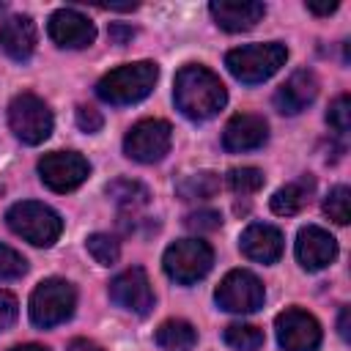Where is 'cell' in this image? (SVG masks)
Masks as SVG:
<instances>
[{"instance_id": "obj_21", "label": "cell", "mask_w": 351, "mask_h": 351, "mask_svg": "<svg viewBox=\"0 0 351 351\" xmlns=\"http://www.w3.org/2000/svg\"><path fill=\"white\" fill-rule=\"evenodd\" d=\"M197 343V332L184 318H170L156 329V346L159 351H192Z\"/></svg>"}, {"instance_id": "obj_23", "label": "cell", "mask_w": 351, "mask_h": 351, "mask_svg": "<svg viewBox=\"0 0 351 351\" xmlns=\"http://www.w3.org/2000/svg\"><path fill=\"white\" fill-rule=\"evenodd\" d=\"M104 192L121 206V208H140L148 203V189L140 181L132 178H115L104 186Z\"/></svg>"}, {"instance_id": "obj_2", "label": "cell", "mask_w": 351, "mask_h": 351, "mask_svg": "<svg viewBox=\"0 0 351 351\" xmlns=\"http://www.w3.org/2000/svg\"><path fill=\"white\" fill-rule=\"evenodd\" d=\"M159 69L151 60H137V63H123L112 71H107L96 82V96L112 107H126L143 101L154 85H156Z\"/></svg>"}, {"instance_id": "obj_29", "label": "cell", "mask_w": 351, "mask_h": 351, "mask_svg": "<svg viewBox=\"0 0 351 351\" xmlns=\"http://www.w3.org/2000/svg\"><path fill=\"white\" fill-rule=\"evenodd\" d=\"M25 271H27V261H25L16 250L0 244V282L16 280V277H22Z\"/></svg>"}, {"instance_id": "obj_22", "label": "cell", "mask_w": 351, "mask_h": 351, "mask_svg": "<svg viewBox=\"0 0 351 351\" xmlns=\"http://www.w3.org/2000/svg\"><path fill=\"white\" fill-rule=\"evenodd\" d=\"M222 181L217 173L211 170H200V173H189L184 176L178 184H176V192L181 200H206V197H214L219 192Z\"/></svg>"}, {"instance_id": "obj_25", "label": "cell", "mask_w": 351, "mask_h": 351, "mask_svg": "<svg viewBox=\"0 0 351 351\" xmlns=\"http://www.w3.org/2000/svg\"><path fill=\"white\" fill-rule=\"evenodd\" d=\"M324 214L337 222V225H348L351 219V192L346 184H337L329 189V195L324 197Z\"/></svg>"}, {"instance_id": "obj_16", "label": "cell", "mask_w": 351, "mask_h": 351, "mask_svg": "<svg viewBox=\"0 0 351 351\" xmlns=\"http://www.w3.org/2000/svg\"><path fill=\"white\" fill-rule=\"evenodd\" d=\"M318 96V80L313 71L307 69H299L293 71L274 93V107L282 112V115H296L302 112L304 107H310Z\"/></svg>"}, {"instance_id": "obj_8", "label": "cell", "mask_w": 351, "mask_h": 351, "mask_svg": "<svg viewBox=\"0 0 351 351\" xmlns=\"http://www.w3.org/2000/svg\"><path fill=\"white\" fill-rule=\"evenodd\" d=\"M170 143H173V129L167 121L162 118H145V121H137L126 137H123V154L134 162H143V165H154L159 159H165V154L170 151Z\"/></svg>"}, {"instance_id": "obj_6", "label": "cell", "mask_w": 351, "mask_h": 351, "mask_svg": "<svg viewBox=\"0 0 351 351\" xmlns=\"http://www.w3.org/2000/svg\"><path fill=\"white\" fill-rule=\"evenodd\" d=\"M162 266H165V274L178 285H192L211 271L214 250L203 239H181L165 250Z\"/></svg>"}, {"instance_id": "obj_10", "label": "cell", "mask_w": 351, "mask_h": 351, "mask_svg": "<svg viewBox=\"0 0 351 351\" xmlns=\"http://www.w3.org/2000/svg\"><path fill=\"white\" fill-rule=\"evenodd\" d=\"M90 176V165L77 151H52L38 159V178L52 192H71Z\"/></svg>"}, {"instance_id": "obj_17", "label": "cell", "mask_w": 351, "mask_h": 351, "mask_svg": "<svg viewBox=\"0 0 351 351\" xmlns=\"http://www.w3.org/2000/svg\"><path fill=\"white\" fill-rule=\"evenodd\" d=\"M214 22L228 30V33H241V30H250L255 27L263 14H266V5L263 3H255V0H214L208 5Z\"/></svg>"}, {"instance_id": "obj_28", "label": "cell", "mask_w": 351, "mask_h": 351, "mask_svg": "<svg viewBox=\"0 0 351 351\" xmlns=\"http://www.w3.org/2000/svg\"><path fill=\"white\" fill-rule=\"evenodd\" d=\"M326 123H329L337 134H346V132H348V126H351V99H348V93H340V96L329 104Z\"/></svg>"}, {"instance_id": "obj_37", "label": "cell", "mask_w": 351, "mask_h": 351, "mask_svg": "<svg viewBox=\"0 0 351 351\" xmlns=\"http://www.w3.org/2000/svg\"><path fill=\"white\" fill-rule=\"evenodd\" d=\"M11 351H49V348L38 346V343H25V346H14Z\"/></svg>"}, {"instance_id": "obj_36", "label": "cell", "mask_w": 351, "mask_h": 351, "mask_svg": "<svg viewBox=\"0 0 351 351\" xmlns=\"http://www.w3.org/2000/svg\"><path fill=\"white\" fill-rule=\"evenodd\" d=\"M337 332L343 340H348V307L340 310V318H337Z\"/></svg>"}, {"instance_id": "obj_34", "label": "cell", "mask_w": 351, "mask_h": 351, "mask_svg": "<svg viewBox=\"0 0 351 351\" xmlns=\"http://www.w3.org/2000/svg\"><path fill=\"white\" fill-rule=\"evenodd\" d=\"M307 11L315 14V16H329L332 11H337V0H332V3H307Z\"/></svg>"}, {"instance_id": "obj_31", "label": "cell", "mask_w": 351, "mask_h": 351, "mask_svg": "<svg viewBox=\"0 0 351 351\" xmlns=\"http://www.w3.org/2000/svg\"><path fill=\"white\" fill-rule=\"evenodd\" d=\"M74 118H77V126H80V132H88V134H93V132H99V129L104 126V118H101V112H99L96 107H90V104H80Z\"/></svg>"}, {"instance_id": "obj_27", "label": "cell", "mask_w": 351, "mask_h": 351, "mask_svg": "<svg viewBox=\"0 0 351 351\" xmlns=\"http://www.w3.org/2000/svg\"><path fill=\"white\" fill-rule=\"evenodd\" d=\"M228 186L236 195H252L263 186V173L258 167H233L228 173Z\"/></svg>"}, {"instance_id": "obj_19", "label": "cell", "mask_w": 351, "mask_h": 351, "mask_svg": "<svg viewBox=\"0 0 351 351\" xmlns=\"http://www.w3.org/2000/svg\"><path fill=\"white\" fill-rule=\"evenodd\" d=\"M239 247H241V252H244L250 261H258V263H277L280 255H282V233H280L274 225L252 222V225L241 233Z\"/></svg>"}, {"instance_id": "obj_4", "label": "cell", "mask_w": 351, "mask_h": 351, "mask_svg": "<svg viewBox=\"0 0 351 351\" xmlns=\"http://www.w3.org/2000/svg\"><path fill=\"white\" fill-rule=\"evenodd\" d=\"M8 228L30 241L33 247H52L63 233V219L55 208L38 203V200H22L14 203L5 214Z\"/></svg>"}, {"instance_id": "obj_14", "label": "cell", "mask_w": 351, "mask_h": 351, "mask_svg": "<svg viewBox=\"0 0 351 351\" xmlns=\"http://www.w3.org/2000/svg\"><path fill=\"white\" fill-rule=\"evenodd\" d=\"M337 258V241L318 225H307L296 236V261L307 271H321Z\"/></svg>"}, {"instance_id": "obj_15", "label": "cell", "mask_w": 351, "mask_h": 351, "mask_svg": "<svg viewBox=\"0 0 351 351\" xmlns=\"http://www.w3.org/2000/svg\"><path fill=\"white\" fill-rule=\"evenodd\" d=\"M269 140V123L255 115V112H239L225 123L222 132V145L230 154H244L255 151Z\"/></svg>"}, {"instance_id": "obj_32", "label": "cell", "mask_w": 351, "mask_h": 351, "mask_svg": "<svg viewBox=\"0 0 351 351\" xmlns=\"http://www.w3.org/2000/svg\"><path fill=\"white\" fill-rule=\"evenodd\" d=\"M19 315V302L14 293L8 291H0V332H5Z\"/></svg>"}, {"instance_id": "obj_12", "label": "cell", "mask_w": 351, "mask_h": 351, "mask_svg": "<svg viewBox=\"0 0 351 351\" xmlns=\"http://www.w3.org/2000/svg\"><path fill=\"white\" fill-rule=\"evenodd\" d=\"M274 329H277V343L282 351H318L321 337H324L321 324L299 307L282 310L274 321Z\"/></svg>"}, {"instance_id": "obj_13", "label": "cell", "mask_w": 351, "mask_h": 351, "mask_svg": "<svg viewBox=\"0 0 351 351\" xmlns=\"http://www.w3.org/2000/svg\"><path fill=\"white\" fill-rule=\"evenodd\" d=\"M47 33L63 49H85L96 38L93 22L77 8H58L47 22Z\"/></svg>"}, {"instance_id": "obj_24", "label": "cell", "mask_w": 351, "mask_h": 351, "mask_svg": "<svg viewBox=\"0 0 351 351\" xmlns=\"http://www.w3.org/2000/svg\"><path fill=\"white\" fill-rule=\"evenodd\" d=\"M222 340L236 351H258L266 337H263V329H258L252 324H230V326H225Z\"/></svg>"}, {"instance_id": "obj_9", "label": "cell", "mask_w": 351, "mask_h": 351, "mask_svg": "<svg viewBox=\"0 0 351 351\" xmlns=\"http://www.w3.org/2000/svg\"><path fill=\"white\" fill-rule=\"evenodd\" d=\"M214 302L222 310H228V313H255L266 302V288H263V282L252 271L233 269L217 285Z\"/></svg>"}, {"instance_id": "obj_33", "label": "cell", "mask_w": 351, "mask_h": 351, "mask_svg": "<svg viewBox=\"0 0 351 351\" xmlns=\"http://www.w3.org/2000/svg\"><path fill=\"white\" fill-rule=\"evenodd\" d=\"M134 38V30L129 25H110V41L118 47H126Z\"/></svg>"}, {"instance_id": "obj_3", "label": "cell", "mask_w": 351, "mask_h": 351, "mask_svg": "<svg viewBox=\"0 0 351 351\" xmlns=\"http://www.w3.org/2000/svg\"><path fill=\"white\" fill-rule=\"evenodd\" d=\"M288 60V49L280 41H266V44H244L236 47L225 55L228 71L244 82V85H258L274 77Z\"/></svg>"}, {"instance_id": "obj_26", "label": "cell", "mask_w": 351, "mask_h": 351, "mask_svg": "<svg viewBox=\"0 0 351 351\" xmlns=\"http://www.w3.org/2000/svg\"><path fill=\"white\" fill-rule=\"evenodd\" d=\"M85 247L90 252V258L101 266H112L121 258V244L110 236V233H90L85 239Z\"/></svg>"}, {"instance_id": "obj_20", "label": "cell", "mask_w": 351, "mask_h": 351, "mask_svg": "<svg viewBox=\"0 0 351 351\" xmlns=\"http://www.w3.org/2000/svg\"><path fill=\"white\" fill-rule=\"evenodd\" d=\"M313 186H315V184H313V178H307V176H302V178H296V181L280 186V189L271 195V200H269L271 211L280 214V217H293V214H299V211L310 203Z\"/></svg>"}, {"instance_id": "obj_1", "label": "cell", "mask_w": 351, "mask_h": 351, "mask_svg": "<svg viewBox=\"0 0 351 351\" xmlns=\"http://www.w3.org/2000/svg\"><path fill=\"white\" fill-rule=\"evenodd\" d=\"M173 101L181 110V115H186L189 121H208L225 107L228 90L214 71H208L206 66L189 63L176 74Z\"/></svg>"}, {"instance_id": "obj_38", "label": "cell", "mask_w": 351, "mask_h": 351, "mask_svg": "<svg viewBox=\"0 0 351 351\" xmlns=\"http://www.w3.org/2000/svg\"><path fill=\"white\" fill-rule=\"evenodd\" d=\"M0 11H3V3H0Z\"/></svg>"}, {"instance_id": "obj_11", "label": "cell", "mask_w": 351, "mask_h": 351, "mask_svg": "<svg viewBox=\"0 0 351 351\" xmlns=\"http://www.w3.org/2000/svg\"><path fill=\"white\" fill-rule=\"evenodd\" d=\"M107 293L121 310H129L134 315H148L154 307V288H151V280L143 266H132V269H123L121 274H115L110 280Z\"/></svg>"}, {"instance_id": "obj_5", "label": "cell", "mask_w": 351, "mask_h": 351, "mask_svg": "<svg viewBox=\"0 0 351 351\" xmlns=\"http://www.w3.org/2000/svg\"><path fill=\"white\" fill-rule=\"evenodd\" d=\"M77 307V291L69 280L60 277H49L41 280L36 285V291L30 293V321L38 329H49L58 324H66L74 315Z\"/></svg>"}, {"instance_id": "obj_7", "label": "cell", "mask_w": 351, "mask_h": 351, "mask_svg": "<svg viewBox=\"0 0 351 351\" xmlns=\"http://www.w3.org/2000/svg\"><path fill=\"white\" fill-rule=\"evenodd\" d=\"M52 110L36 93H19L8 104V126L25 145H41L52 134Z\"/></svg>"}, {"instance_id": "obj_30", "label": "cell", "mask_w": 351, "mask_h": 351, "mask_svg": "<svg viewBox=\"0 0 351 351\" xmlns=\"http://www.w3.org/2000/svg\"><path fill=\"white\" fill-rule=\"evenodd\" d=\"M184 225H186L189 230H195V233H208V230H217V228L222 225V217H219V211H214V208H200V211L186 214Z\"/></svg>"}, {"instance_id": "obj_35", "label": "cell", "mask_w": 351, "mask_h": 351, "mask_svg": "<svg viewBox=\"0 0 351 351\" xmlns=\"http://www.w3.org/2000/svg\"><path fill=\"white\" fill-rule=\"evenodd\" d=\"M66 351H104L101 346H96L93 340H85V337H74L71 343H69V348Z\"/></svg>"}, {"instance_id": "obj_18", "label": "cell", "mask_w": 351, "mask_h": 351, "mask_svg": "<svg viewBox=\"0 0 351 351\" xmlns=\"http://www.w3.org/2000/svg\"><path fill=\"white\" fill-rule=\"evenodd\" d=\"M0 49L16 60L25 63L36 52V22L27 14H14L0 25Z\"/></svg>"}]
</instances>
